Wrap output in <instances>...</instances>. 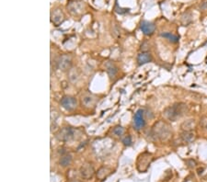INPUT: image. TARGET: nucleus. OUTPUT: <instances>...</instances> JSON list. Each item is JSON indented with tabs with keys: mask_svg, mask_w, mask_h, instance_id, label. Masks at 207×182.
I'll return each mask as SVG.
<instances>
[{
	"mask_svg": "<svg viewBox=\"0 0 207 182\" xmlns=\"http://www.w3.org/2000/svg\"><path fill=\"white\" fill-rule=\"evenodd\" d=\"M171 134V128L164 121H159L156 122L154 126L152 127L151 135L156 140L165 142L170 138Z\"/></svg>",
	"mask_w": 207,
	"mask_h": 182,
	"instance_id": "1",
	"label": "nucleus"
},
{
	"mask_svg": "<svg viewBox=\"0 0 207 182\" xmlns=\"http://www.w3.org/2000/svg\"><path fill=\"white\" fill-rule=\"evenodd\" d=\"M187 110H188V108L185 103H182V102L175 103L172 106L166 108L163 112V115L168 121L175 122L180 117H182L186 113Z\"/></svg>",
	"mask_w": 207,
	"mask_h": 182,
	"instance_id": "2",
	"label": "nucleus"
},
{
	"mask_svg": "<svg viewBox=\"0 0 207 182\" xmlns=\"http://www.w3.org/2000/svg\"><path fill=\"white\" fill-rule=\"evenodd\" d=\"M56 138L62 142H69L76 136V131L72 127H64L56 133Z\"/></svg>",
	"mask_w": 207,
	"mask_h": 182,
	"instance_id": "3",
	"label": "nucleus"
},
{
	"mask_svg": "<svg viewBox=\"0 0 207 182\" xmlns=\"http://www.w3.org/2000/svg\"><path fill=\"white\" fill-rule=\"evenodd\" d=\"M56 66L59 70L67 71L71 68L72 66V58L71 56L67 55H63L59 56L56 60Z\"/></svg>",
	"mask_w": 207,
	"mask_h": 182,
	"instance_id": "4",
	"label": "nucleus"
},
{
	"mask_svg": "<svg viewBox=\"0 0 207 182\" xmlns=\"http://www.w3.org/2000/svg\"><path fill=\"white\" fill-rule=\"evenodd\" d=\"M61 106L66 111H73L77 106V100L75 97L72 96H65L60 100Z\"/></svg>",
	"mask_w": 207,
	"mask_h": 182,
	"instance_id": "5",
	"label": "nucleus"
},
{
	"mask_svg": "<svg viewBox=\"0 0 207 182\" xmlns=\"http://www.w3.org/2000/svg\"><path fill=\"white\" fill-rule=\"evenodd\" d=\"M144 114L145 113H144L143 110H138L134 116V125L136 130H141L145 127L146 121H145Z\"/></svg>",
	"mask_w": 207,
	"mask_h": 182,
	"instance_id": "6",
	"label": "nucleus"
},
{
	"mask_svg": "<svg viewBox=\"0 0 207 182\" xmlns=\"http://www.w3.org/2000/svg\"><path fill=\"white\" fill-rule=\"evenodd\" d=\"M79 171H80L81 177H82L83 179H88L92 178L94 173H95L94 168H93V166L90 163L84 164L82 167L80 168Z\"/></svg>",
	"mask_w": 207,
	"mask_h": 182,
	"instance_id": "7",
	"label": "nucleus"
},
{
	"mask_svg": "<svg viewBox=\"0 0 207 182\" xmlns=\"http://www.w3.org/2000/svg\"><path fill=\"white\" fill-rule=\"evenodd\" d=\"M151 159L152 155L150 154H148V153H145V154H141V155L139 156L137 166H140L141 164H143V165H142V168H141L140 171H145V170L147 169L149 164H150V160H151Z\"/></svg>",
	"mask_w": 207,
	"mask_h": 182,
	"instance_id": "8",
	"label": "nucleus"
},
{
	"mask_svg": "<svg viewBox=\"0 0 207 182\" xmlns=\"http://www.w3.org/2000/svg\"><path fill=\"white\" fill-rule=\"evenodd\" d=\"M140 29L142 30V32L146 35H151L154 33L155 29H156V26L154 23L149 22V21H142L141 25H140Z\"/></svg>",
	"mask_w": 207,
	"mask_h": 182,
	"instance_id": "9",
	"label": "nucleus"
},
{
	"mask_svg": "<svg viewBox=\"0 0 207 182\" xmlns=\"http://www.w3.org/2000/svg\"><path fill=\"white\" fill-rule=\"evenodd\" d=\"M152 61V56L147 52H142L137 56V62L139 65H143L145 64H147Z\"/></svg>",
	"mask_w": 207,
	"mask_h": 182,
	"instance_id": "10",
	"label": "nucleus"
},
{
	"mask_svg": "<svg viewBox=\"0 0 207 182\" xmlns=\"http://www.w3.org/2000/svg\"><path fill=\"white\" fill-rule=\"evenodd\" d=\"M52 21L55 23L56 26L61 24L64 21V14L60 9H56L52 14Z\"/></svg>",
	"mask_w": 207,
	"mask_h": 182,
	"instance_id": "11",
	"label": "nucleus"
},
{
	"mask_svg": "<svg viewBox=\"0 0 207 182\" xmlns=\"http://www.w3.org/2000/svg\"><path fill=\"white\" fill-rule=\"evenodd\" d=\"M180 138L185 143H193L195 136L192 131H183L180 134Z\"/></svg>",
	"mask_w": 207,
	"mask_h": 182,
	"instance_id": "12",
	"label": "nucleus"
},
{
	"mask_svg": "<svg viewBox=\"0 0 207 182\" xmlns=\"http://www.w3.org/2000/svg\"><path fill=\"white\" fill-rule=\"evenodd\" d=\"M72 160H73L72 155L70 154H64V155L60 158L59 163H60V165H61L63 168H66V167H68V166L71 165Z\"/></svg>",
	"mask_w": 207,
	"mask_h": 182,
	"instance_id": "13",
	"label": "nucleus"
},
{
	"mask_svg": "<svg viewBox=\"0 0 207 182\" xmlns=\"http://www.w3.org/2000/svg\"><path fill=\"white\" fill-rule=\"evenodd\" d=\"M160 36L167 39L168 42H173V43H176V42H179V37L171 32H161L160 33Z\"/></svg>",
	"mask_w": 207,
	"mask_h": 182,
	"instance_id": "14",
	"label": "nucleus"
},
{
	"mask_svg": "<svg viewBox=\"0 0 207 182\" xmlns=\"http://www.w3.org/2000/svg\"><path fill=\"white\" fill-rule=\"evenodd\" d=\"M106 68H107V72H108V74H109L110 77H114L116 75L117 72H118L117 66L111 62H108L106 64Z\"/></svg>",
	"mask_w": 207,
	"mask_h": 182,
	"instance_id": "15",
	"label": "nucleus"
},
{
	"mask_svg": "<svg viewBox=\"0 0 207 182\" xmlns=\"http://www.w3.org/2000/svg\"><path fill=\"white\" fill-rule=\"evenodd\" d=\"M82 103L86 107H91V106L95 105V103H96V98H95L94 96H91V95L85 96V97L82 98Z\"/></svg>",
	"mask_w": 207,
	"mask_h": 182,
	"instance_id": "16",
	"label": "nucleus"
},
{
	"mask_svg": "<svg viewBox=\"0 0 207 182\" xmlns=\"http://www.w3.org/2000/svg\"><path fill=\"white\" fill-rule=\"evenodd\" d=\"M194 127H195V122L193 119L187 120L184 122H182V124H181V128L183 131H192Z\"/></svg>",
	"mask_w": 207,
	"mask_h": 182,
	"instance_id": "17",
	"label": "nucleus"
},
{
	"mask_svg": "<svg viewBox=\"0 0 207 182\" xmlns=\"http://www.w3.org/2000/svg\"><path fill=\"white\" fill-rule=\"evenodd\" d=\"M110 173V169L108 168H101L97 173V177L99 179H103L104 178H106Z\"/></svg>",
	"mask_w": 207,
	"mask_h": 182,
	"instance_id": "18",
	"label": "nucleus"
},
{
	"mask_svg": "<svg viewBox=\"0 0 207 182\" xmlns=\"http://www.w3.org/2000/svg\"><path fill=\"white\" fill-rule=\"evenodd\" d=\"M112 133L116 136H122L124 133V129L122 126H116L112 130Z\"/></svg>",
	"mask_w": 207,
	"mask_h": 182,
	"instance_id": "19",
	"label": "nucleus"
},
{
	"mask_svg": "<svg viewBox=\"0 0 207 182\" xmlns=\"http://www.w3.org/2000/svg\"><path fill=\"white\" fill-rule=\"evenodd\" d=\"M123 143L125 146H130L132 144V138H131V136L128 135V136L124 137V139H123Z\"/></svg>",
	"mask_w": 207,
	"mask_h": 182,
	"instance_id": "20",
	"label": "nucleus"
},
{
	"mask_svg": "<svg viewBox=\"0 0 207 182\" xmlns=\"http://www.w3.org/2000/svg\"><path fill=\"white\" fill-rule=\"evenodd\" d=\"M200 124H201V126L203 127V129H204V130L207 131V116H204V117H203L201 119Z\"/></svg>",
	"mask_w": 207,
	"mask_h": 182,
	"instance_id": "21",
	"label": "nucleus"
},
{
	"mask_svg": "<svg viewBox=\"0 0 207 182\" xmlns=\"http://www.w3.org/2000/svg\"><path fill=\"white\" fill-rule=\"evenodd\" d=\"M201 8H202V9H204V10H207V1L206 2H204V3L202 5Z\"/></svg>",
	"mask_w": 207,
	"mask_h": 182,
	"instance_id": "22",
	"label": "nucleus"
},
{
	"mask_svg": "<svg viewBox=\"0 0 207 182\" xmlns=\"http://www.w3.org/2000/svg\"><path fill=\"white\" fill-rule=\"evenodd\" d=\"M70 182H80V181H78V180H72V181Z\"/></svg>",
	"mask_w": 207,
	"mask_h": 182,
	"instance_id": "23",
	"label": "nucleus"
}]
</instances>
